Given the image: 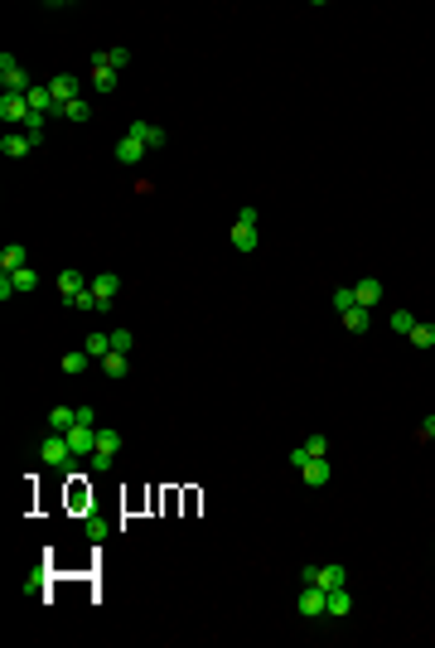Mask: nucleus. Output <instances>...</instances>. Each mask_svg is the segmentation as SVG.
I'll return each mask as SVG.
<instances>
[{
    "instance_id": "7c9ffc66",
    "label": "nucleus",
    "mask_w": 435,
    "mask_h": 648,
    "mask_svg": "<svg viewBox=\"0 0 435 648\" xmlns=\"http://www.w3.org/2000/svg\"><path fill=\"white\" fill-rule=\"evenodd\" d=\"M73 421H78V411H73V406H58L54 416H49V426H54V431H68Z\"/></svg>"
},
{
    "instance_id": "393cba45",
    "label": "nucleus",
    "mask_w": 435,
    "mask_h": 648,
    "mask_svg": "<svg viewBox=\"0 0 435 648\" xmlns=\"http://www.w3.org/2000/svg\"><path fill=\"white\" fill-rule=\"evenodd\" d=\"M68 305H73V310H87V315H92V310H102V296H97V291L87 286V291H78V296L68 300Z\"/></svg>"
},
{
    "instance_id": "f8f14e48",
    "label": "nucleus",
    "mask_w": 435,
    "mask_h": 648,
    "mask_svg": "<svg viewBox=\"0 0 435 648\" xmlns=\"http://www.w3.org/2000/svg\"><path fill=\"white\" fill-rule=\"evenodd\" d=\"M116 160H121V164H140V160H145V145H140L136 135L126 131L121 140H116Z\"/></svg>"
},
{
    "instance_id": "39448f33",
    "label": "nucleus",
    "mask_w": 435,
    "mask_h": 648,
    "mask_svg": "<svg viewBox=\"0 0 435 648\" xmlns=\"http://www.w3.org/2000/svg\"><path fill=\"white\" fill-rule=\"evenodd\" d=\"M0 121H5L10 131H15V126L25 131V121H29V102L20 97V92H0Z\"/></svg>"
},
{
    "instance_id": "bb28decb",
    "label": "nucleus",
    "mask_w": 435,
    "mask_h": 648,
    "mask_svg": "<svg viewBox=\"0 0 435 648\" xmlns=\"http://www.w3.org/2000/svg\"><path fill=\"white\" fill-rule=\"evenodd\" d=\"M392 334H411V329H416V315H411V310H392Z\"/></svg>"
},
{
    "instance_id": "72a5a7b5",
    "label": "nucleus",
    "mask_w": 435,
    "mask_h": 648,
    "mask_svg": "<svg viewBox=\"0 0 435 648\" xmlns=\"http://www.w3.org/2000/svg\"><path fill=\"white\" fill-rule=\"evenodd\" d=\"M358 305V296H354V286H344V291H334V310L344 315V310H354Z\"/></svg>"
},
{
    "instance_id": "a211bd4d",
    "label": "nucleus",
    "mask_w": 435,
    "mask_h": 648,
    "mask_svg": "<svg viewBox=\"0 0 435 648\" xmlns=\"http://www.w3.org/2000/svg\"><path fill=\"white\" fill-rule=\"evenodd\" d=\"M10 286H15V296H25V291H34V286H39V271H34V267L10 271Z\"/></svg>"
},
{
    "instance_id": "4468645a",
    "label": "nucleus",
    "mask_w": 435,
    "mask_h": 648,
    "mask_svg": "<svg viewBox=\"0 0 435 648\" xmlns=\"http://www.w3.org/2000/svg\"><path fill=\"white\" fill-rule=\"evenodd\" d=\"M131 63V49H102V54H92V68H111V73H121Z\"/></svg>"
},
{
    "instance_id": "423d86ee",
    "label": "nucleus",
    "mask_w": 435,
    "mask_h": 648,
    "mask_svg": "<svg viewBox=\"0 0 435 648\" xmlns=\"http://www.w3.org/2000/svg\"><path fill=\"white\" fill-rule=\"evenodd\" d=\"M39 459H44V464H68V459H73L68 435H63V431H49V435H44V445H39Z\"/></svg>"
},
{
    "instance_id": "6ab92c4d",
    "label": "nucleus",
    "mask_w": 435,
    "mask_h": 648,
    "mask_svg": "<svg viewBox=\"0 0 435 648\" xmlns=\"http://www.w3.org/2000/svg\"><path fill=\"white\" fill-rule=\"evenodd\" d=\"M368 310H363V305H354V310H344V329H349V334H368Z\"/></svg>"
},
{
    "instance_id": "f03ea898",
    "label": "nucleus",
    "mask_w": 435,
    "mask_h": 648,
    "mask_svg": "<svg viewBox=\"0 0 435 648\" xmlns=\"http://www.w3.org/2000/svg\"><path fill=\"white\" fill-rule=\"evenodd\" d=\"M256 223H261V213H256V208H242V218L232 223V233H227V238H232V247H237V252H256Z\"/></svg>"
},
{
    "instance_id": "c9c22d12",
    "label": "nucleus",
    "mask_w": 435,
    "mask_h": 648,
    "mask_svg": "<svg viewBox=\"0 0 435 648\" xmlns=\"http://www.w3.org/2000/svg\"><path fill=\"white\" fill-rule=\"evenodd\" d=\"M111 459H116V455H107V450H92V455H87V464H92L97 474H107V469H111Z\"/></svg>"
},
{
    "instance_id": "c85d7f7f",
    "label": "nucleus",
    "mask_w": 435,
    "mask_h": 648,
    "mask_svg": "<svg viewBox=\"0 0 435 648\" xmlns=\"http://www.w3.org/2000/svg\"><path fill=\"white\" fill-rule=\"evenodd\" d=\"M58 116H63V121H87V116H92V107H87V102H68V107H58Z\"/></svg>"
},
{
    "instance_id": "7ed1b4c3",
    "label": "nucleus",
    "mask_w": 435,
    "mask_h": 648,
    "mask_svg": "<svg viewBox=\"0 0 435 648\" xmlns=\"http://www.w3.org/2000/svg\"><path fill=\"white\" fill-rule=\"evenodd\" d=\"M0 87H5V92H20V97H25L29 87H34V82H29V73L20 68V58H15V54H0Z\"/></svg>"
},
{
    "instance_id": "a878e982",
    "label": "nucleus",
    "mask_w": 435,
    "mask_h": 648,
    "mask_svg": "<svg viewBox=\"0 0 435 648\" xmlns=\"http://www.w3.org/2000/svg\"><path fill=\"white\" fill-rule=\"evenodd\" d=\"M407 339L416 344V349H435V324H416Z\"/></svg>"
},
{
    "instance_id": "aec40b11",
    "label": "nucleus",
    "mask_w": 435,
    "mask_h": 648,
    "mask_svg": "<svg viewBox=\"0 0 435 648\" xmlns=\"http://www.w3.org/2000/svg\"><path fill=\"white\" fill-rule=\"evenodd\" d=\"M349 610H354V595H349V586L329 591V610H324V615H349Z\"/></svg>"
},
{
    "instance_id": "6e6552de",
    "label": "nucleus",
    "mask_w": 435,
    "mask_h": 648,
    "mask_svg": "<svg viewBox=\"0 0 435 648\" xmlns=\"http://www.w3.org/2000/svg\"><path fill=\"white\" fill-rule=\"evenodd\" d=\"M49 92H54V102H58V107H68V102H78L82 82L73 78V73H58V78H49Z\"/></svg>"
},
{
    "instance_id": "2eb2a0df",
    "label": "nucleus",
    "mask_w": 435,
    "mask_h": 648,
    "mask_svg": "<svg viewBox=\"0 0 435 648\" xmlns=\"http://www.w3.org/2000/svg\"><path fill=\"white\" fill-rule=\"evenodd\" d=\"M87 286H92V281H82V271H73V267L58 271V296H63V300H73L78 291H87Z\"/></svg>"
},
{
    "instance_id": "4c0bfd02",
    "label": "nucleus",
    "mask_w": 435,
    "mask_h": 648,
    "mask_svg": "<svg viewBox=\"0 0 435 648\" xmlns=\"http://www.w3.org/2000/svg\"><path fill=\"white\" fill-rule=\"evenodd\" d=\"M421 440H435V416H426V421H421Z\"/></svg>"
},
{
    "instance_id": "20e7f679",
    "label": "nucleus",
    "mask_w": 435,
    "mask_h": 648,
    "mask_svg": "<svg viewBox=\"0 0 435 648\" xmlns=\"http://www.w3.org/2000/svg\"><path fill=\"white\" fill-rule=\"evenodd\" d=\"M63 435H68V450H73V459H87L92 450H97V426H87V421H73Z\"/></svg>"
},
{
    "instance_id": "9d476101",
    "label": "nucleus",
    "mask_w": 435,
    "mask_h": 648,
    "mask_svg": "<svg viewBox=\"0 0 435 648\" xmlns=\"http://www.w3.org/2000/svg\"><path fill=\"white\" fill-rule=\"evenodd\" d=\"M131 135H136L145 150H160L164 145V126H155V121H131Z\"/></svg>"
},
{
    "instance_id": "dca6fc26",
    "label": "nucleus",
    "mask_w": 435,
    "mask_h": 648,
    "mask_svg": "<svg viewBox=\"0 0 435 648\" xmlns=\"http://www.w3.org/2000/svg\"><path fill=\"white\" fill-rule=\"evenodd\" d=\"M300 479H305L310 488H324L329 484V459H310V464L300 469Z\"/></svg>"
},
{
    "instance_id": "5701e85b",
    "label": "nucleus",
    "mask_w": 435,
    "mask_h": 648,
    "mask_svg": "<svg viewBox=\"0 0 435 648\" xmlns=\"http://www.w3.org/2000/svg\"><path fill=\"white\" fill-rule=\"evenodd\" d=\"M87 363H92V358H87V349H73V353H63V358H58V368H63V373H73V378H78Z\"/></svg>"
},
{
    "instance_id": "f704fd0d",
    "label": "nucleus",
    "mask_w": 435,
    "mask_h": 648,
    "mask_svg": "<svg viewBox=\"0 0 435 648\" xmlns=\"http://www.w3.org/2000/svg\"><path fill=\"white\" fill-rule=\"evenodd\" d=\"M131 344H136L131 329H111V349H116V353H131Z\"/></svg>"
},
{
    "instance_id": "2f4dec72",
    "label": "nucleus",
    "mask_w": 435,
    "mask_h": 648,
    "mask_svg": "<svg viewBox=\"0 0 435 648\" xmlns=\"http://www.w3.org/2000/svg\"><path fill=\"white\" fill-rule=\"evenodd\" d=\"M121 73H111V68H92V82H97V92H111Z\"/></svg>"
},
{
    "instance_id": "473e14b6",
    "label": "nucleus",
    "mask_w": 435,
    "mask_h": 648,
    "mask_svg": "<svg viewBox=\"0 0 435 648\" xmlns=\"http://www.w3.org/2000/svg\"><path fill=\"white\" fill-rule=\"evenodd\" d=\"M111 532V523L107 518H87V542H102Z\"/></svg>"
},
{
    "instance_id": "c756f323",
    "label": "nucleus",
    "mask_w": 435,
    "mask_h": 648,
    "mask_svg": "<svg viewBox=\"0 0 435 648\" xmlns=\"http://www.w3.org/2000/svg\"><path fill=\"white\" fill-rule=\"evenodd\" d=\"M305 455L310 459H329V440L324 435H305Z\"/></svg>"
},
{
    "instance_id": "cd10ccee",
    "label": "nucleus",
    "mask_w": 435,
    "mask_h": 648,
    "mask_svg": "<svg viewBox=\"0 0 435 648\" xmlns=\"http://www.w3.org/2000/svg\"><path fill=\"white\" fill-rule=\"evenodd\" d=\"M97 450H107V455H116V450H121V431H111V426H102V431H97Z\"/></svg>"
},
{
    "instance_id": "1a4fd4ad",
    "label": "nucleus",
    "mask_w": 435,
    "mask_h": 648,
    "mask_svg": "<svg viewBox=\"0 0 435 648\" xmlns=\"http://www.w3.org/2000/svg\"><path fill=\"white\" fill-rule=\"evenodd\" d=\"M25 102H29V111H44V116H58V102H54V92H49V82H44V87L34 82V87L25 92Z\"/></svg>"
},
{
    "instance_id": "ddd939ff",
    "label": "nucleus",
    "mask_w": 435,
    "mask_h": 648,
    "mask_svg": "<svg viewBox=\"0 0 435 648\" xmlns=\"http://www.w3.org/2000/svg\"><path fill=\"white\" fill-rule=\"evenodd\" d=\"M354 296H358V305H363V310H373V305L382 300V281H378V276H363V281L354 286Z\"/></svg>"
},
{
    "instance_id": "4be33fe9",
    "label": "nucleus",
    "mask_w": 435,
    "mask_h": 648,
    "mask_svg": "<svg viewBox=\"0 0 435 648\" xmlns=\"http://www.w3.org/2000/svg\"><path fill=\"white\" fill-rule=\"evenodd\" d=\"M20 267H29V262H25V247L10 242L5 252H0V271H20Z\"/></svg>"
},
{
    "instance_id": "f257e3e1",
    "label": "nucleus",
    "mask_w": 435,
    "mask_h": 648,
    "mask_svg": "<svg viewBox=\"0 0 435 648\" xmlns=\"http://www.w3.org/2000/svg\"><path fill=\"white\" fill-rule=\"evenodd\" d=\"M300 581H305V586H324V591H339V586H349V566H339V562H324V566H305V571H300Z\"/></svg>"
},
{
    "instance_id": "e433bc0d",
    "label": "nucleus",
    "mask_w": 435,
    "mask_h": 648,
    "mask_svg": "<svg viewBox=\"0 0 435 648\" xmlns=\"http://www.w3.org/2000/svg\"><path fill=\"white\" fill-rule=\"evenodd\" d=\"M290 464H295V469H305V464H310V455H305V445H295V450H290Z\"/></svg>"
},
{
    "instance_id": "f3484780",
    "label": "nucleus",
    "mask_w": 435,
    "mask_h": 648,
    "mask_svg": "<svg viewBox=\"0 0 435 648\" xmlns=\"http://www.w3.org/2000/svg\"><path fill=\"white\" fill-rule=\"evenodd\" d=\"M92 291L102 300H116V291H121V276L116 271H102V276H92Z\"/></svg>"
},
{
    "instance_id": "412c9836",
    "label": "nucleus",
    "mask_w": 435,
    "mask_h": 648,
    "mask_svg": "<svg viewBox=\"0 0 435 648\" xmlns=\"http://www.w3.org/2000/svg\"><path fill=\"white\" fill-rule=\"evenodd\" d=\"M102 373H107V378H126V373H131V363H126V353H116V349H111L107 358H102Z\"/></svg>"
},
{
    "instance_id": "b1692460",
    "label": "nucleus",
    "mask_w": 435,
    "mask_h": 648,
    "mask_svg": "<svg viewBox=\"0 0 435 648\" xmlns=\"http://www.w3.org/2000/svg\"><path fill=\"white\" fill-rule=\"evenodd\" d=\"M107 353H111V334H87V358L92 363H102Z\"/></svg>"
},
{
    "instance_id": "0eeeda50",
    "label": "nucleus",
    "mask_w": 435,
    "mask_h": 648,
    "mask_svg": "<svg viewBox=\"0 0 435 648\" xmlns=\"http://www.w3.org/2000/svg\"><path fill=\"white\" fill-rule=\"evenodd\" d=\"M295 605H300V615H305V620H320V615L329 610V591H324V586H305Z\"/></svg>"
},
{
    "instance_id": "9b49d317",
    "label": "nucleus",
    "mask_w": 435,
    "mask_h": 648,
    "mask_svg": "<svg viewBox=\"0 0 435 648\" xmlns=\"http://www.w3.org/2000/svg\"><path fill=\"white\" fill-rule=\"evenodd\" d=\"M34 145H29V135L25 131H10V135H0V155L5 160H20V155H29Z\"/></svg>"
}]
</instances>
